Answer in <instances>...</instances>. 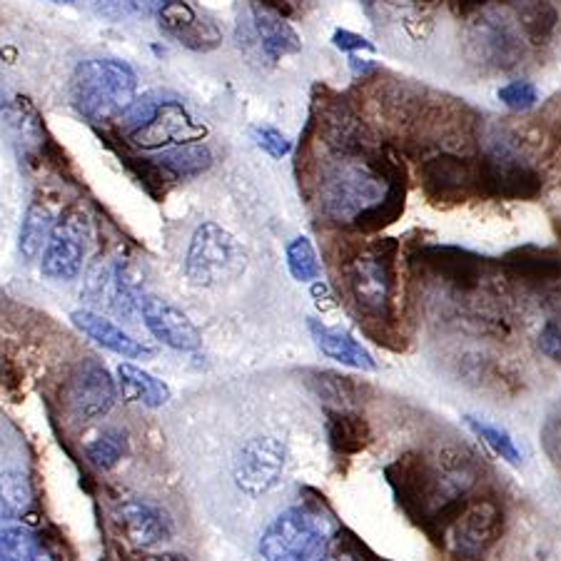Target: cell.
Segmentation results:
<instances>
[{
	"mask_svg": "<svg viewBox=\"0 0 561 561\" xmlns=\"http://www.w3.org/2000/svg\"><path fill=\"white\" fill-rule=\"evenodd\" d=\"M135 88H138V78L128 62L93 58L80 62L72 72L70 98L80 115L93 123H103L128 111L135 101Z\"/></svg>",
	"mask_w": 561,
	"mask_h": 561,
	"instance_id": "obj_1",
	"label": "cell"
},
{
	"mask_svg": "<svg viewBox=\"0 0 561 561\" xmlns=\"http://www.w3.org/2000/svg\"><path fill=\"white\" fill-rule=\"evenodd\" d=\"M328 537V522L320 512L289 506L262 534L260 557L262 561H322Z\"/></svg>",
	"mask_w": 561,
	"mask_h": 561,
	"instance_id": "obj_2",
	"label": "cell"
},
{
	"mask_svg": "<svg viewBox=\"0 0 561 561\" xmlns=\"http://www.w3.org/2000/svg\"><path fill=\"white\" fill-rule=\"evenodd\" d=\"M245 270V252L217 222H203L190 240L185 273L197 287H213L234 279Z\"/></svg>",
	"mask_w": 561,
	"mask_h": 561,
	"instance_id": "obj_3",
	"label": "cell"
},
{
	"mask_svg": "<svg viewBox=\"0 0 561 561\" xmlns=\"http://www.w3.org/2000/svg\"><path fill=\"white\" fill-rule=\"evenodd\" d=\"M394 242H382L375 250L355 257L347 265L352 300L375 320H389L394 297Z\"/></svg>",
	"mask_w": 561,
	"mask_h": 561,
	"instance_id": "obj_4",
	"label": "cell"
},
{
	"mask_svg": "<svg viewBox=\"0 0 561 561\" xmlns=\"http://www.w3.org/2000/svg\"><path fill=\"white\" fill-rule=\"evenodd\" d=\"M504 529V512L500 502L474 500L467 502L457 519L449 524L442 541H447L451 561H484Z\"/></svg>",
	"mask_w": 561,
	"mask_h": 561,
	"instance_id": "obj_5",
	"label": "cell"
},
{
	"mask_svg": "<svg viewBox=\"0 0 561 561\" xmlns=\"http://www.w3.org/2000/svg\"><path fill=\"white\" fill-rule=\"evenodd\" d=\"M382 201V185L373 170L365 165H337L324 178L322 185V210L332 220H352L355 222L362 213L375 207Z\"/></svg>",
	"mask_w": 561,
	"mask_h": 561,
	"instance_id": "obj_6",
	"label": "cell"
},
{
	"mask_svg": "<svg viewBox=\"0 0 561 561\" xmlns=\"http://www.w3.org/2000/svg\"><path fill=\"white\" fill-rule=\"evenodd\" d=\"M467 56L490 70H512L524 58L517 28L496 13H482L467 28Z\"/></svg>",
	"mask_w": 561,
	"mask_h": 561,
	"instance_id": "obj_7",
	"label": "cell"
},
{
	"mask_svg": "<svg viewBox=\"0 0 561 561\" xmlns=\"http://www.w3.org/2000/svg\"><path fill=\"white\" fill-rule=\"evenodd\" d=\"M541 193V178L512 150L496 148L479 160V195L496 201H534Z\"/></svg>",
	"mask_w": 561,
	"mask_h": 561,
	"instance_id": "obj_8",
	"label": "cell"
},
{
	"mask_svg": "<svg viewBox=\"0 0 561 561\" xmlns=\"http://www.w3.org/2000/svg\"><path fill=\"white\" fill-rule=\"evenodd\" d=\"M62 402L76 422H90L111 412L115 404V379L95 359H83L72 369L62 389Z\"/></svg>",
	"mask_w": 561,
	"mask_h": 561,
	"instance_id": "obj_9",
	"label": "cell"
},
{
	"mask_svg": "<svg viewBox=\"0 0 561 561\" xmlns=\"http://www.w3.org/2000/svg\"><path fill=\"white\" fill-rule=\"evenodd\" d=\"M88 252V220L80 210H68L53 225L50 240L43 252V275L58 283L76 279L83 270Z\"/></svg>",
	"mask_w": 561,
	"mask_h": 561,
	"instance_id": "obj_10",
	"label": "cell"
},
{
	"mask_svg": "<svg viewBox=\"0 0 561 561\" xmlns=\"http://www.w3.org/2000/svg\"><path fill=\"white\" fill-rule=\"evenodd\" d=\"M420 180L432 201L465 203L479 195V160L442 152V156L422 162Z\"/></svg>",
	"mask_w": 561,
	"mask_h": 561,
	"instance_id": "obj_11",
	"label": "cell"
},
{
	"mask_svg": "<svg viewBox=\"0 0 561 561\" xmlns=\"http://www.w3.org/2000/svg\"><path fill=\"white\" fill-rule=\"evenodd\" d=\"M287 451L275 437H255L234 459V482L248 496H262L275 490L285 472Z\"/></svg>",
	"mask_w": 561,
	"mask_h": 561,
	"instance_id": "obj_12",
	"label": "cell"
},
{
	"mask_svg": "<svg viewBox=\"0 0 561 561\" xmlns=\"http://www.w3.org/2000/svg\"><path fill=\"white\" fill-rule=\"evenodd\" d=\"M205 135L203 125H197L187 111L175 101H158L148 121L130 138L140 148H165V145L193 142Z\"/></svg>",
	"mask_w": 561,
	"mask_h": 561,
	"instance_id": "obj_13",
	"label": "cell"
},
{
	"mask_svg": "<svg viewBox=\"0 0 561 561\" xmlns=\"http://www.w3.org/2000/svg\"><path fill=\"white\" fill-rule=\"evenodd\" d=\"M138 307L142 312L145 328H148L152 337L160 340L162 345L180 352H195L203 345L201 330H197L195 322L190 320L183 310H178L175 305H170L168 300H162V297L156 295H142Z\"/></svg>",
	"mask_w": 561,
	"mask_h": 561,
	"instance_id": "obj_14",
	"label": "cell"
},
{
	"mask_svg": "<svg viewBox=\"0 0 561 561\" xmlns=\"http://www.w3.org/2000/svg\"><path fill=\"white\" fill-rule=\"evenodd\" d=\"M117 524L135 547L152 549L173 539L175 524L162 506L148 500H128L117 506Z\"/></svg>",
	"mask_w": 561,
	"mask_h": 561,
	"instance_id": "obj_15",
	"label": "cell"
},
{
	"mask_svg": "<svg viewBox=\"0 0 561 561\" xmlns=\"http://www.w3.org/2000/svg\"><path fill=\"white\" fill-rule=\"evenodd\" d=\"M424 262H427L445 283L455 285L461 293H472V289L482 285L484 260L469 250L430 248L424 252Z\"/></svg>",
	"mask_w": 561,
	"mask_h": 561,
	"instance_id": "obj_16",
	"label": "cell"
},
{
	"mask_svg": "<svg viewBox=\"0 0 561 561\" xmlns=\"http://www.w3.org/2000/svg\"><path fill=\"white\" fill-rule=\"evenodd\" d=\"M70 320L76 328L88 334L90 340L98 342V345L115 352L125 359H140V357H152V350L145 347L140 340H135L133 334L117 328L115 322L105 320V317L90 312V310H76L70 314Z\"/></svg>",
	"mask_w": 561,
	"mask_h": 561,
	"instance_id": "obj_17",
	"label": "cell"
},
{
	"mask_svg": "<svg viewBox=\"0 0 561 561\" xmlns=\"http://www.w3.org/2000/svg\"><path fill=\"white\" fill-rule=\"evenodd\" d=\"M307 330H310L317 350H320L324 357L340 362V365L362 369V373H375L377 369L375 357L369 355V352L362 347L350 332L328 328V324L314 320V317L307 320Z\"/></svg>",
	"mask_w": 561,
	"mask_h": 561,
	"instance_id": "obj_18",
	"label": "cell"
},
{
	"mask_svg": "<svg viewBox=\"0 0 561 561\" xmlns=\"http://www.w3.org/2000/svg\"><path fill=\"white\" fill-rule=\"evenodd\" d=\"M160 28L173 35L175 41L190 45V48H210L217 43V31L210 21L197 15L193 8L180 3V0H170L160 13Z\"/></svg>",
	"mask_w": 561,
	"mask_h": 561,
	"instance_id": "obj_19",
	"label": "cell"
},
{
	"mask_svg": "<svg viewBox=\"0 0 561 561\" xmlns=\"http://www.w3.org/2000/svg\"><path fill=\"white\" fill-rule=\"evenodd\" d=\"M252 23H255L260 48L270 60H279L289 53L300 50V38H297V33L285 21L283 13L267 5H255L252 8Z\"/></svg>",
	"mask_w": 561,
	"mask_h": 561,
	"instance_id": "obj_20",
	"label": "cell"
},
{
	"mask_svg": "<svg viewBox=\"0 0 561 561\" xmlns=\"http://www.w3.org/2000/svg\"><path fill=\"white\" fill-rule=\"evenodd\" d=\"M117 377H121L123 397L128 402H138L156 410V407L168 404L170 400V387L162 382V379L130 365V362H123V365L117 367Z\"/></svg>",
	"mask_w": 561,
	"mask_h": 561,
	"instance_id": "obj_21",
	"label": "cell"
},
{
	"mask_svg": "<svg viewBox=\"0 0 561 561\" xmlns=\"http://www.w3.org/2000/svg\"><path fill=\"white\" fill-rule=\"evenodd\" d=\"M519 25L534 45H545L559 25V11L551 0H514Z\"/></svg>",
	"mask_w": 561,
	"mask_h": 561,
	"instance_id": "obj_22",
	"label": "cell"
},
{
	"mask_svg": "<svg viewBox=\"0 0 561 561\" xmlns=\"http://www.w3.org/2000/svg\"><path fill=\"white\" fill-rule=\"evenodd\" d=\"M330 445L340 455H357L369 445V427L357 414L328 412Z\"/></svg>",
	"mask_w": 561,
	"mask_h": 561,
	"instance_id": "obj_23",
	"label": "cell"
},
{
	"mask_svg": "<svg viewBox=\"0 0 561 561\" xmlns=\"http://www.w3.org/2000/svg\"><path fill=\"white\" fill-rule=\"evenodd\" d=\"M0 561H53L43 541L25 527L0 531Z\"/></svg>",
	"mask_w": 561,
	"mask_h": 561,
	"instance_id": "obj_24",
	"label": "cell"
},
{
	"mask_svg": "<svg viewBox=\"0 0 561 561\" xmlns=\"http://www.w3.org/2000/svg\"><path fill=\"white\" fill-rule=\"evenodd\" d=\"M53 232V220L45 205L33 203L25 213L21 228V252L25 260H35L43 252V245H48Z\"/></svg>",
	"mask_w": 561,
	"mask_h": 561,
	"instance_id": "obj_25",
	"label": "cell"
},
{
	"mask_svg": "<svg viewBox=\"0 0 561 561\" xmlns=\"http://www.w3.org/2000/svg\"><path fill=\"white\" fill-rule=\"evenodd\" d=\"M162 170H168L173 178H193L210 165V152L203 145H183V148L165 150L156 158Z\"/></svg>",
	"mask_w": 561,
	"mask_h": 561,
	"instance_id": "obj_26",
	"label": "cell"
},
{
	"mask_svg": "<svg viewBox=\"0 0 561 561\" xmlns=\"http://www.w3.org/2000/svg\"><path fill=\"white\" fill-rule=\"evenodd\" d=\"M465 422H467V427L472 430L474 437L482 439L496 457L504 459L506 465H512V467H522V451L517 445H514L510 432L502 427H494V424L479 420V417H472V414H467Z\"/></svg>",
	"mask_w": 561,
	"mask_h": 561,
	"instance_id": "obj_27",
	"label": "cell"
},
{
	"mask_svg": "<svg viewBox=\"0 0 561 561\" xmlns=\"http://www.w3.org/2000/svg\"><path fill=\"white\" fill-rule=\"evenodd\" d=\"M125 451H128V437H125L123 430H115V427L98 434V437L85 447L90 465L98 469L115 467L117 461L123 459Z\"/></svg>",
	"mask_w": 561,
	"mask_h": 561,
	"instance_id": "obj_28",
	"label": "cell"
},
{
	"mask_svg": "<svg viewBox=\"0 0 561 561\" xmlns=\"http://www.w3.org/2000/svg\"><path fill=\"white\" fill-rule=\"evenodd\" d=\"M287 267L297 283H312L320 277V262H317L312 242L307 238H297L287 248Z\"/></svg>",
	"mask_w": 561,
	"mask_h": 561,
	"instance_id": "obj_29",
	"label": "cell"
},
{
	"mask_svg": "<svg viewBox=\"0 0 561 561\" xmlns=\"http://www.w3.org/2000/svg\"><path fill=\"white\" fill-rule=\"evenodd\" d=\"M25 502H28V492H25V482L21 477H0V531L25 510Z\"/></svg>",
	"mask_w": 561,
	"mask_h": 561,
	"instance_id": "obj_30",
	"label": "cell"
},
{
	"mask_svg": "<svg viewBox=\"0 0 561 561\" xmlns=\"http://www.w3.org/2000/svg\"><path fill=\"white\" fill-rule=\"evenodd\" d=\"M500 101L510 107V111H529V107L537 105L539 101V93L537 88H534L529 80H514V83L504 85L500 90Z\"/></svg>",
	"mask_w": 561,
	"mask_h": 561,
	"instance_id": "obj_31",
	"label": "cell"
},
{
	"mask_svg": "<svg viewBox=\"0 0 561 561\" xmlns=\"http://www.w3.org/2000/svg\"><path fill=\"white\" fill-rule=\"evenodd\" d=\"M255 140L262 150L267 152V156L273 158H285L289 150H293V145L285 138L283 133L275 130V128H255Z\"/></svg>",
	"mask_w": 561,
	"mask_h": 561,
	"instance_id": "obj_32",
	"label": "cell"
},
{
	"mask_svg": "<svg viewBox=\"0 0 561 561\" xmlns=\"http://www.w3.org/2000/svg\"><path fill=\"white\" fill-rule=\"evenodd\" d=\"M539 350L545 352L549 359L561 362V324L557 322H547L539 332Z\"/></svg>",
	"mask_w": 561,
	"mask_h": 561,
	"instance_id": "obj_33",
	"label": "cell"
},
{
	"mask_svg": "<svg viewBox=\"0 0 561 561\" xmlns=\"http://www.w3.org/2000/svg\"><path fill=\"white\" fill-rule=\"evenodd\" d=\"M334 45L342 50H373V45H369L362 35H355L350 31H337L334 33Z\"/></svg>",
	"mask_w": 561,
	"mask_h": 561,
	"instance_id": "obj_34",
	"label": "cell"
},
{
	"mask_svg": "<svg viewBox=\"0 0 561 561\" xmlns=\"http://www.w3.org/2000/svg\"><path fill=\"white\" fill-rule=\"evenodd\" d=\"M451 3H455L457 15L469 18V15H474V13L482 11V8L490 3V0H451Z\"/></svg>",
	"mask_w": 561,
	"mask_h": 561,
	"instance_id": "obj_35",
	"label": "cell"
},
{
	"mask_svg": "<svg viewBox=\"0 0 561 561\" xmlns=\"http://www.w3.org/2000/svg\"><path fill=\"white\" fill-rule=\"evenodd\" d=\"M170 0H133L135 11H140L145 15H160L162 8H165Z\"/></svg>",
	"mask_w": 561,
	"mask_h": 561,
	"instance_id": "obj_36",
	"label": "cell"
},
{
	"mask_svg": "<svg viewBox=\"0 0 561 561\" xmlns=\"http://www.w3.org/2000/svg\"><path fill=\"white\" fill-rule=\"evenodd\" d=\"M142 561H187L183 554H160V557H142Z\"/></svg>",
	"mask_w": 561,
	"mask_h": 561,
	"instance_id": "obj_37",
	"label": "cell"
},
{
	"mask_svg": "<svg viewBox=\"0 0 561 561\" xmlns=\"http://www.w3.org/2000/svg\"><path fill=\"white\" fill-rule=\"evenodd\" d=\"M322 561H355V559H352V557H332V559H322Z\"/></svg>",
	"mask_w": 561,
	"mask_h": 561,
	"instance_id": "obj_38",
	"label": "cell"
},
{
	"mask_svg": "<svg viewBox=\"0 0 561 561\" xmlns=\"http://www.w3.org/2000/svg\"><path fill=\"white\" fill-rule=\"evenodd\" d=\"M56 3H72V0H56Z\"/></svg>",
	"mask_w": 561,
	"mask_h": 561,
	"instance_id": "obj_39",
	"label": "cell"
},
{
	"mask_svg": "<svg viewBox=\"0 0 561 561\" xmlns=\"http://www.w3.org/2000/svg\"><path fill=\"white\" fill-rule=\"evenodd\" d=\"M365 3H375V0H365Z\"/></svg>",
	"mask_w": 561,
	"mask_h": 561,
	"instance_id": "obj_40",
	"label": "cell"
},
{
	"mask_svg": "<svg viewBox=\"0 0 561 561\" xmlns=\"http://www.w3.org/2000/svg\"><path fill=\"white\" fill-rule=\"evenodd\" d=\"M107 3H113V0H107Z\"/></svg>",
	"mask_w": 561,
	"mask_h": 561,
	"instance_id": "obj_41",
	"label": "cell"
}]
</instances>
